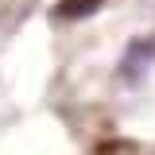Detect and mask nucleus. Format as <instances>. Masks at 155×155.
I'll use <instances>...</instances> for the list:
<instances>
[]
</instances>
